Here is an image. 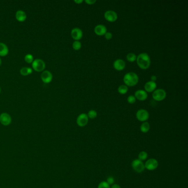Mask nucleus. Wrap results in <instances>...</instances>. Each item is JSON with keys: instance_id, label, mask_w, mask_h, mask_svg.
I'll return each instance as SVG.
<instances>
[{"instance_id": "1", "label": "nucleus", "mask_w": 188, "mask_h": 188, "mask_svg": "<svg viewBox=\"0 0 188 188\" xmlns=\"http://www.w3.org/2000/svg\"><path fill=\"white\" fill-rule=\"evenodd\" d=\"M137 64L139 67L142 69H147L151 65V59L149 56L145 53H141L137 56Z\"/></svg>"}, {"instance_id": "2", "label": "nucleus", "mask_w": 188, "mask_h": 188, "mask_svg": "<svg viewBox=\"0 0 188 188\" xmlns=\"http://www.w3.org/2000/svg\"><path fill=\"white\" fill-rule=\"evenodd\" d=\"M123 79L126 86L132 87L138 83V76L135 72H128L124 75Z\"/></svg>"}, {"instance_id": "3", "label": "nucleus", "mask_w": 188, "mask_h": 188, "mask_svg": "<svg viewBox=\"0 0 188 188\" xmlns=\"http://www.w3.org/2000/svg\"><path fill=\"white\" fill-rule=\"evenodd\" d=\"M32 66L34 71L38 72H42L45 68V63L43 60L37 59L32 62Z\"/></svg>"}, {"instance_id": "4", "label": "nucleus", "mask_w": 188, "mask_h": 188, "mask_svg": "<svg viewBox=\"0 0 188 188\" xmlns=\"http://www.w3.org/2000/svg\"><path fill=\"white\" fill-rule=\"evenodd\" d=\"M167 96V93L163 89H157L153 91L152 94L153 98L156 101H161L164 100Z\"/></svg>"}, {"instance_id": "5", "label": "nucleus", "mask_w": 188, "mask_h": 188, "mask_svg": "<svg viewBox=\"0 0 188 188\" xmlns=\"http://www.w3.org/2000/svg\"><path fill=\"white\" fill-rule=\"evenodd\" d=\"M131 165L133 169L138 173H141L144 171L145 169L143 161L139 160L138 159L133 160Z\"/></svg>"}, {"instance_id": "6", "label": "nucleus", "mask_w": 188, "mask_h": 188, "mask_svg": "<svg viewBox=\"0 0 188 188\" xmlns=\"http://www.w3.org/2000/svg\"><path fill=\"white\" fill-rule=\"evenodd\" d=\"M136 118L140 122H146L149 118V113L147 111L144 109H139L136 113Z\"/></svg>"}, {"instance_id": "7", "label": "nucleus", "mask_w": 188, "mask_h": 188, "mask_svg": "<svg viewBox=\"0 0 188 188\" xmlns=\"http://www.w3.org/2000/svg\"><path fill=\"white\" fill-rule=\"evenodd\" d=\"M144 167L149 171H153L158 166V162L155 158H150L144 164Z\"/></svg>"}, {"instance_id": "8", "label": "nucleus", "mask_w": 188, "mask_h": 188, "mask_svg": "<svg viewBox=\"0 0 188 188\" xmlns=\"http://www.w3.org/2000/svg\"><path fill=\"white\" fill-rule=\"evenodd\" d=\"M0 122L3 126H8L12 122V118L11 115L7 113H3L0 115Z\"/></svg>"}, {"instance_id": "9", "label": "nucleus", "mask_w": 188, "mask_h": 188, "mask_svg": "<svg viewBox=\"0 0 188 188\" xmlns=\"http://www.w3.org/2000/svg\"><path fill=\"white\" fill-rule=\"evenodd\" d=\"M88 119L87 114L85 113H82L78 116L76 122L79 126L84 127L88 124Z\"/></svg>"}, {"instance_id": "10", "label": "nucleus", "mask_w": 188, "mask_h": 188, "mask_svg": "<svg viewBox=\"0 0 188 188\" xmlns=\"http://www.w3.org/2000/svg\"><path fill=\"white\" fill-rule=\"evenodd\" d=\"M104 18L108 21L113 22L117 20L118 15L113 10H108L104 13Z\"/></svg>"}, {"instance_id": "11", "label": "nucleus", "mask_w": 188, "mask_h": 188, "mask_svg": "<svg viewBox=\"0 0 188 188\" xmlns=\"http://www.w3.org/2000/svg\"><path fill=\"white\" fill-rule=\"evenodd\" d=\"M71 34L73 39L79 41L83 37V32L79 28H75L72 29Z\"/></svg>"}, {"instance_id": "12", "label": "nucleus", "mask_w": 188, "mask_h": 188, "mask_svg": "<svg viewBox=\"0 0 188 188\" xmlns=\"http://www.w3.org/2000/svg\"><path fill=\"white\" fill-rule=\"evenodd\" d=\"M53 77L52 73L48 70L44 71L41 75V79L44 83H50L52 81Z\"/></svg>"}, {"instance_id": "13", "label": "nucleus", "mask_w": 188, "mask_h": 188, "mask_svg": "<svg viewBox=\"0 0 188 188\" xmlns=\"http://www.w3.org/2000/svg\"><path fill=\"white\" fill-rule=\"evenodd\" d=\"M148 94L147 93L142 89H139L135 93V97L136 99H138L139 100L143 101L147 98Z\"/></svg>"}, {"instance_id": "14", "label": "nucleus", "mask_w": 188, "mask_h": 188, "mask_svg": "<svg viewBox=\"0 0 188 188\" xmlns=\"http://www.w3.org/2000/svg\"><path fill=\"white\" fill-rule=\"evenodd\" d=\"M144 87L145 91L146 92L151 93L156 90V88L157 87V84L156 83V82L149 81L146 83Z\"/></svg>"}, {"instance_id": "15", "label": "nucleus", "mask_w": 188, "mask_h": 188, "mask_svg": "<svg viewBox=\"0 0 188 188\" xmlns=\"http://www.w3.org/2000/svg\"><path fill=\"white\" fill-rule=\"evenodd\" d=\"M125 62L122 59H117L113 63V66L118 71H122L125 67Z\"/></svg>"}, {"instance_id": "16", "label": "nucleus", "mask_w": 188, "mask_h": 188, "mask_svg": "<svg viewBox=\"0 0 188 188\" xmlns=\"http://www.w3.org/2000/svg\"><path fill=\"white\" fill-rule=\"evenodd\" d=\"M94 32L98 35H104L107 32V29L105 26L103 24H98L95 27L94 29Z\"/></svg>"}, {"instance_id": "17", "label": "nucleus", "mask_w": 188, "mask_h": 188, "mask_svg": "<svg viewBox=\"0 0 188 188\" xmlns=\"http://www.w3.org/2000/svg\"><path fill=\"white\" fill-rule=\"evenodd\" d=\"M16 18L19 22H24L27 19V15L26 12L22 10H18L16 13Z\"/></svg>"}, {"instance_id": "18", "label": "nucleus", "mask_w": 188, "mask_h": 188, "mask_svg": "<svg viewBox=\"0 0 188 188\" xmlns=\"http://www.w3.org/2000/svg\"><path fill=\"white\" fill-rule=\"evenodd\" d=\"M8 52L7 46L3 43H0V56H5L8 54Z\"/></svg>"}, {"instance_id": "19", "label": "nucleus", "mask_w": 188, "mask_h": 188, "mask_svg": "<svg viewBox=\"0 0 188 188\" xmlns=\"http://www.w3.org/2000/svg\"><path fill=\"white\" fill-rule=\"evenodd\" d=\"M32 72H33V70L30 67H23L20 70L21 74L24 76H28L29 75L31 74Z\"/></svg>"}, {"instance_id": "20", "label": "nucleus", "mask_w": 188, "mask_h": 188, "mask_svg": "<svg viewBox=\"0 0 188 188\" xmlns=\"http://www.w3.org/2000/svg\"><path fill=\"white\" fill-rule=\"evenodd\" d=\"M149 129H150V125L148 122H143L140 126V130L142 133H146L149 132Z\"/></svg>"}, {"instance_id": "21", "label": "nucleus", "mask_w": 188, "mask_h": 188, "mask_svg": "<svg viewBox=\"0 0 188 188\" xmlns=\"http://www.w3.org/2000/svg\"><path fill=\"white\" fill-rule=\"evenodd\" d=\"M118 91L119 93L120 94H126L128 91V87H127V86H126L125 84H122L118 87Z\"/></svg>"}, {"instance_id": "22", "label": "nucleus", "mask_w": 188, "mask_h": 188, "mask_svg": "<svg viewBox=\"0 0 188 188\" xmlns=\"http://www.w3.org/2000/svg\"><path fill=\"white\" fill-rule=\"evenodd\" d=\"M136 58H137L136 55L133 53H129L126 55V59H127V60L131 62H133L135 60H136Z\"/></svg>"}, {"instance_id": "23", "label": "nucleus", "mask_w": 188, "mask_h": 188, "mask_svg": "<svg viewBox=\"0 0 188 188\" xmlns=\"http://www.w3.org/2000/svg\"><path fill=\"white\" fill-rule=\"evenodd\" d=\"M148 157V154L145 151H141L140 152V153L138 155V159L139 160L143 161V160H146Z\"/></svg>"}, {"instance_id": "24", "label": "nucleus", "mask_w": 188, "mask_h": 188, "mask_svg": "<svg viewBox=\"0 0 188 188\" xmlns=\"http://www.w3.org/2000/svg\"><path fill=\"white\" fill-rule=\"evenodd\" d=\"M82 44L79 41L75 40L72 44V48L74 50H78L81 48Z\"/></svg>"}, {"instance_id": "25", "label": "nucleus", "mask_w": 188, "mask_h": 188, "mask_svg": "<svg viewBox=\"0 0 188 188\" xmlns=\"http://www.w3.org/2000/svg\"><path fill=\"white\" fill-rule=\"evenodd\" d=\"M33 59V56L30 54H27L24 57V60L28 64H32L34 61Z\"/></svg>"}, {"instance_id": "26", "label": "nucleus", "mask_w": 188, "mask_h": 188, "mask_svg": "<svg viewBox=\"0 0 188 188\" xmlns=\"http://www.w3.org/2000/svg\"><path fill=\"white\" fill-rule=\"evenodd\" d=\"M87 116L88 117V118H90L91 119H94L97 116V113L94 110H91L89 111Z\"/></svg>"}, {"instance_id": "27", "label": "nucleus", "mask_w": 188, "mask_h": 188, "mask_svg": "<svg viewBox=\"0 0 188 188\" xmlns=\"http://www.w3.org/2000/svg\"><path fill=\"white\" fill-rule=\"evenodd\" d=\"M98 188H111V186L105 181H103L99 184Z\"/></svg>"}, {"instance_id": "28", "label": "nucleus", "mask_w": 188, "mask_h": 188, "mask_svg": "<svg viewBox=\"0 0 188 188\" xmlns=\"http://www.w3.org/2000/svg\"><path fill=\"white\" fill-rule=\"evenodd\" d=\"M127 102L130 103V104H133L134 103H135L136 102V98L135 97L134 95H129L128 97H127Z\"/></svg>"}, {"instance_id": "29", "label": "nucleus", "mask_w": 188, "mask_h": 188, "mask_svg": "<svg viewBox=\"0 0 188 188\" xmlns=\"http://www.w3.org/2000/svg\"><path fill=\"white\" fill-rule=\"evenodd\" d=\"M106 182H107L110 186L112 185L113 184H114V183L115 182L114 178L113 177H109L107 178Z\"/></svg>"}, {"instance_id": "30", "label": "nucleus", "mask_w": 188, "mask_h": 188, "mask_svg": "<svg viewBox=\"0 0 188 188\" xmlns=\"http://www.w3.org/2000/svg\"><path fill=\"white\" fill-rule=\"evenodd\" d=\"M104 37H105V39H107V40H110V39L112 38L113 35H112V34L111 32H106L105 33V34H104Z\"/></svg>"}, {"instance_id": "31", "label": "nucleus", "mask_w": 188, "mask_h": 188, "mask_svg": "<svg viewBox=\"0 0 188 188\" xmlns=\"http://www.w3.org/2000/svg\"><path fill=\"white\" fill-rule=\"evenodd\" d=\"M85 2L88 5H93L96 2L95 0H85Z\"/></svg>"}, {"instance_id": "32", "label": "nucleus", "mask_w": 188, "mask_h": 188, "mask_svg": "<svg viewBox=\"0 0 188 188\" xmlns=\"http://www.w3.org/2000/svg\"><path fill=\"white\" fill-rule=\"evenodd\" d=\"M111 188H121L120 186L117 184H114L111 185Z\"/></svg>"}, {"instance_id": "33", "label": "nucleus", "mask_w": 188, "mask_h": 188, "mask_svg": "<svg viewBox=\"0 0 188 188\" xmlns=\"http://www.w3.org/2000/svg\"><path fill=\"white\" fill-rule=\"evenodd\" d=\"M151 79L152 81H153V82H155L157 79V76H155V75H152L151 77Z\"/></svg>"}, {"instance_id": "34", "label": "nucleus", "mask_w": 188, "mask_h": 188, "mask_svg": "<svg viewBox=\"0 0 188 188\" xmlns=\"http://www.w3.org/2000/svg\"><path fill=\"white\" fill-rule=\"evenodd\" d=\"M75 2H76V3H78V4H79V3H82V2H83V0H79V1H77V0H75Z\"/></svg>"}, {"instance_id": "35", "label": "nucleus", "mask_w": 188, "mask_h": 188, "mask_svg": "<svg viewBox=\"0 0 188 188\" xmlns=\"http://www.w3.org/2000/svg\"><path fill=\"white\" fill-rule=\"evenodd\" d=\"M1 63H2V61H1V58H0V66H1Z\"/></svg>"}, {"instance_id": "36", "label": "nucleus", "mask_w": 188, "mask_h": 188, "mask_svg": "<svg viewBox=\"0 0 188 188\" xmlns=\"http://www.w3.org/2000/svg\"><path fill=\"white\" fill-rule=\"evenodd\" d=\"M1 87H0V93H1Z\"/></svg>"}]
</instances>
